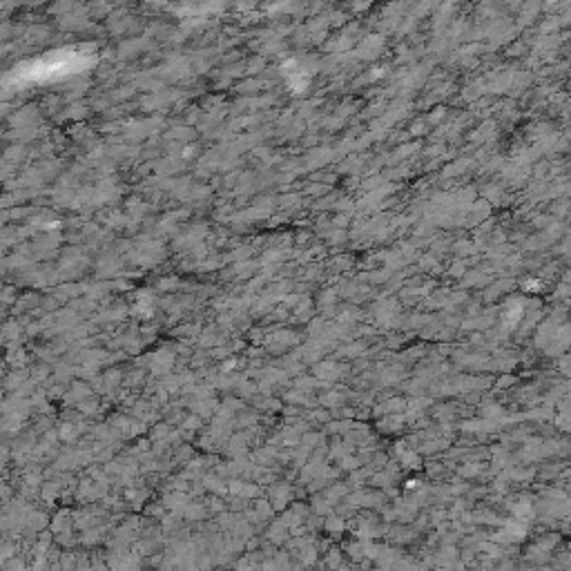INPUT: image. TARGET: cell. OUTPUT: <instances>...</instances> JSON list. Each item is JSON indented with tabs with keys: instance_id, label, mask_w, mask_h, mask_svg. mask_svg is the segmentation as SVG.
Masks as SVG:
<instances>
[{
	"instance_id": "cell-1",
	"label": "cell",
	"mask_w": 571,
	"mask_h": 571,
	"mask_svg": "<svg viewBox=\"0 0 571 571\" xmlns=\"http://www.w3.org/2000/svg\"><path fill=\"white\" fill-rule=\"evenodd\" d=\"M524 288L527 290H540V281H531L529 279V281H524Z\"/></svg>"
}]
</instances>
